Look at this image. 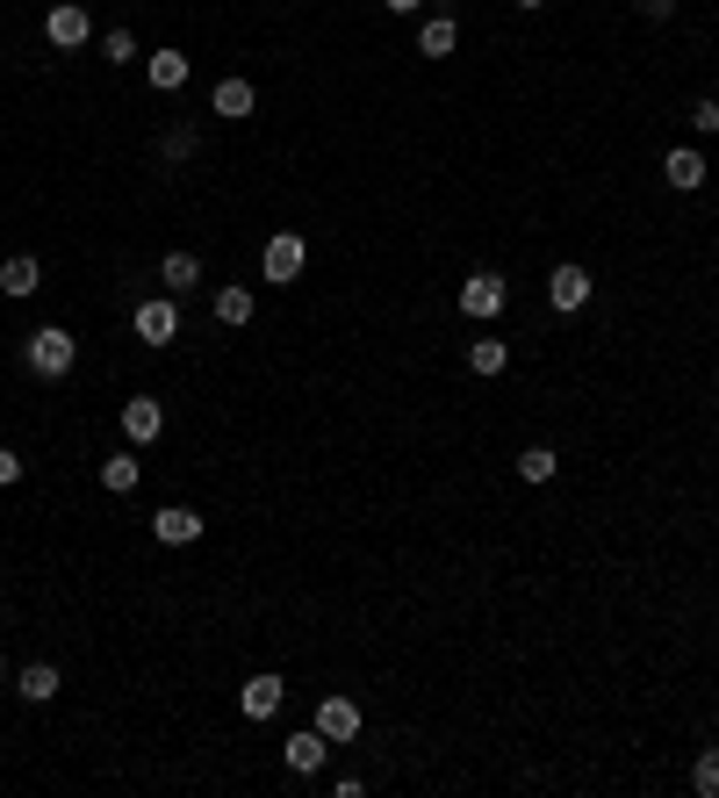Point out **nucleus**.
<instances>
[{"label":"nucleus","mask_w":719,"mask_h":798,"mask_svg":"<svg viewBox=\"0 0 719 798\" xmlns=\"http://www.w3.org/2000/svg\"><path fill=\"white\" fill-rule=\"evenodd\" d=\"M0 684H8V662H0Z\"/></svg>","instance_id":"obj_31"},{"label":"nucleus","mask_w":719,"mask_h":798,"mask_svg":"<svg viewBox=\"0 0 719 798\" xmlns=\"http://www.w3.org/2000/svg\"><path fill=\"white\" fill-rule=\"evenodd\" d=\"M144 482V468H137L130 453H116V460H101V489H116V497H130V489Z\"/></svg>","instance_id":"obj_19"},{"label":"nucleus","mask_w":719,"mask_h":798,"mask_svg":"<svg viewBox=\"0 0 719 798\" xmlns=\"http://www.w3.org/2000/svg\"><path fill=\"white\" fill-rule=\"evenodd\" d=\"M640 14H648V22H662V14H677V0H633Z\"/></svg>","instance_id":"obj_27"},{"label":"nucleus","mask_w":719,"mask_h":798,"mask_svg":"<svg viewBox=\"0 0 719 798\" xmlns=\"http://www.w3.org/2000/svg\"><path fill=\"white\" fill-rule=\"evenodd\" d=\"M381 8H389V14H418L425 0H381Z\"/></svg>","instance_id":"obj_29"},{"label":"nucleus","mask_w":719,"mask_h":798,"mask_svg":"<svg viewBox=\"0 0 719 798\" xmlns=\"http://www.w3.org/2000/svg\"><path fill=\"white\" fill-rule=\"evenodd\" d=\"M144 72H151V87H159V94H180V87H188V51H151Z\"/></svg>","instance_id":"obj_13"},{"label":"nucleus","mask_w":719,"mask_h":798,"mask_svg":"<svg viewBox=\"0 0 719 798\" xmlns=\"http://www.w3.org/2000/svg\"><path fill=\"white\" fill-rule=\"evenodd\" d=\"M159 281H166V288H173V296H188V288H194V281H202V259H194V252H166V267H159Z\"/></svg>","instance_id":"obj_18"},{"label":"nucleus","mask_w":719,"mask_h":798,"mask_svg":"<svg viewBox=\"0 0 719 798\" xmlns=\"http://www.w3.org/2000/svg\"><path fill=\"white\" fill-rule=\"evenodd\" d=\"M43 37H51L58 51H80V43L94 37V22H87V8H80V0H66V8H51V14H43Z\"/></svg>","instance_id":"obj_4"},{"label":"nucleus","mask_w":719,"mask_h":798,"mask_svg":"<svg viewBox=\"0 0 719 798\" xmlns=\"http://www.w3.org/2000/svg\"><path fill=\"white\" fill-rule=\"evenodd\" d=\"M691 791L698 798H719V748H706V756L691 762Z\"/></svg>","instance_id":"obj_23"},{"label":"nucleus","mask_w":719,"mask_h":798,"mask_svg":"<svg viewBox=\"0 0 719 798\" xmlns=\"http://www.w3.org/2000/svg\"><path fill=\"white\" fill-rule=\"evenodd\" d=\"M503 310V273H468V281H461V317H476V325H489V317H497Z\"/></svg>","instance_id":"obj_3"},{"label":"nucleus","mask_w":719,"mask_h":798,"mask_svg":"<svg viewBox=\"0 0 719 798\" xmlns=\"http://www.w3.org/2000/svg\"><path fill=\"white\" fill-rule=\"evenodd\" d=\"M547 302H555V310H583V302H590V273H583V267H555Z\"/></svg>","instance_id":"obj_12"},{"label":"nucleus","mask_w":719,"mask_h":798,"mask_svg":"<svg viewBox=\"0 0 719 798\" xmlns=\"http://www.w3.org/2000/svg\"><path fill=\"white\" fill-rule=\"evenodd\" d=\"M151 532H159V547H194L202 540V518H194L188 503H166V511L151 518Z\"/></svg>","instance_id":"obj_8"},{"label":"nucleus","mask_w":719,"mask_h":798,"mask_svg":"<svg viewBox=\"0 0 719 798\" xmlns=\"http://www.w3.org/2000/svg\"><path fill=\"white\" fill-rule=\"evenodd\" d=\"M14 690H22L29 705H51V698H58V669H51V662H29L22 677H14Z\"/></svg>","instance_id":"obj_17"},{"label":"nucleus","mask_w":719,"mask_h":798,"mask_svg":"<svg viewBox=\"0 0 719 798\" xmlns=\"http://www.w3.org/2000/svg\"><path fill=\"white\" fill-rule=\"evenodd\" d=\"M14 475H22V460H14L8 447H0V489H8V482H14Z\"/></svg>","instance_id":"obj_28"},{"label":"nucleus","mask_w":719,"mask_h":798,"mask_svg":"<svg viewBox=\"0 0 719 798\" xmlns=\"http://www.w3.org/2000/svg\"><path fill=\"white\" fill-rule=\"evenodd\" d=\"M159 432H166L159 403H151V396H130V403H122V439H130V447H151Z\"/></svg>","instance_id":"obj_7"},{"label":"nucleus","mask_w":719,"mask_h":798,"mask_svg":"<svg viewBox=\"0 0 719 798\" xmlns=\"http://www.w3.org/2000/svg\"><path fill=\"white\" fill-rule=\"evenodd\" d=\"M281 698H288V684L267 677V669H259V677H244V690H238L244 719H273V712H281Z\"/></svg>","instance_id":"obj_5"},{"label":"nucleus","mask_w":719,"mask_h":798,"mask_svg":"<svg viewBox=\"0 0 719 798\" xmlns=\"http://www.w3.org/2000/svg\"><path fill=\"white\" fill-rule=\"evenodd\" d=\"M217 325H252V288H217Z\"/></svg>","instance_id":"obj_20"},{"label":"nucleus","mask_w":719,"mask_h":798,"mask_svg":"<svg viewBox=\"0 0 719 798\" xmlns=\"http://www.w3.org/2000/svg\"><path fill=\"white\" fill-rule=\"evenodd\" d=\"M101 58H109V66H130V58H144V51H137L130 29H109V37H101Z\"/></svg>","instance_id":"obj_24"},{"label":"nucleus","mask_w":719,"mask_h":798,"mask_svg":"<svg viewBox=\"0 0 719 798\" xmlns=\"http://www.w3.org/2000/svg\"><path fill=\"white\" fill-rule=\"evenodd\" d=\"M555 468H561L555 447H526L518 453V475H526V482H555Z\"/></svg>","instance_id":"obj_22"},{"label":"nucleus","mask_w":719,"mask_h":798,"mask_svg":"<svg viewBox=\"0 0 719 798\" xmlns=\"http://www.w3.org/2000/svg\"><path fill=\"white\" fill-rule=\"evenodd\" d=\"M209 109H217V116H231V122H244V116L259 109L252 80H217V94H209Z\"/></svg>","instance_id":"obj_14"},{"label":"nucleus","mask_w":719,"mask_h":798,"mask_svg":"<svg viewBox=\"0 0 719 798\" xmlns=\"http://www.w3.org/2000/svg\"><path fill=\"white\" fill-rule=\"evenodd\" d=\"M159 159H194V130L188 122H173V130L159 137Z\"/></svg>","instance_id":"obj_25"},{"label":"nucleus","mask_w":719,"mask_h":798,"mask_svg":"<svg viewBox=\"0 0 719 798\" xmlns=\"http://www.w3.org/2000/svg\"><path fill=\"white\" fill-rule=\"evenodd\" d=\"M453 43H461V29H453V14H432V22L418 29V51H425V58H453Z\"/></svg>","instance_id":"obj_16"},{"label":"nucleus","mask_w":719,"mask_h":798,"mask_svg":"<svg viewBox=\"0 0 719 798\" xmlns=\"http://www.w3.org/2000/svg\"><path fill=\"white\" fill-rule=\"evenodd\" d=\"M37 281H43V267H37L29 252H14L8 267H0V296H14V302H22V296H37Z\"/></svg>","instance_id":"obj_15"},{"label":"nucleus","mask_w":719,"mask_h":798,"mask_svg":"<svg viewBox=\"0 0 719 798\" xmlns=\"http://www.w3.org/2000/svg\"><path fill=\"white\" fill-rule=\"evenodd\" d=\"M72 331L66 325H43V331H29V367H37L43 381H58V375H72Z\"/></svg>","instance_id":"obj_1"},{"label":"nucleus","mask_w":719,"mask_h":798,"mask_svg":"<svg viewBox=\"0 0 719 798\" xmlns=\"http://www.w3.org/2000/svg\"><path fill=\"white\" fill-rule=\"evenodd\" d=\"M302 259H310V245H302V230H273L267 252H259V267H267V281H296Z\"/></svg>","instance_id":"obj_2"},{"label":"nucleus","mask_w":719,"mask_h":798,"mask_svg":"<svg viewBox=\"0 0 719 798\" xmlns=\"http://www.w3.org/2000/svg\"><path fill=\"white\" fill-rule=\"evenodd\" d=\"M662 180H669V188H683V194H698V188H706V151H691V144L669 151V159H662Z\"/></svg>","instance_id":"obj_11"},{"label":"nucleus","mask_w":719,"mask_h":798,"mask_svg":"<svg viewBox=\"0 0 719 798\" xmlns=\"http://www.w3.org/2000/svg\"><path fill=\"white\" fill-rule=\"evenodd\" d=\"M317 734H324L331 748L353 741V734H360V705L353 698H324V705H317Z\"/></svg>","instance_id":"obj_10"},{"label":"nucleus","mask_w":719,"mask_h":798,"mask_svg":"<svg viewBox=\"0 0 719 798\" xmlns=\"http://www.w3.org/2000/svg\"><path fill=\"white\" fill-rule=\"evenodd\" d=\"M173 331H180V317H173V302H166V296L137 302V339H144V346H173Z\"/></svg>","instance_id":"obj_6"},{"label":"nucleus","mask_w":719,"mask_h":798,"mask_svg":"<svg viewBox=\"0 0 719 798\" xmlns=\"http://www.w3.org/2000/svg\"><path fill=\"white\" fill-rule=\"evenodd\" d=\"M691 122H698V130L712 137V130H719V101H698V109H691Z\"/></svg>","instance_id":"obj_26"},{"label":"nucleus","mask_w":719,"mask_h":798,"mask_svg":"<svg viewBox=\"0 0 719 798\" xmlns=\"http://www.w3.org/2000/svg\"><path fill=\"white\" fill-rule=\"evenodd\" d=\"M503 360H511V346H503V339H476V346H468V367H476V375H503Z\"/></svg>","instance_id":"obj_21"},{"label":"nucleus","mask_w":719,"mask_h":798,"mask_svg":"<svg viewBox=\"0 0 719 798\" xmlns=\"http://www.w3.org/2000/svg\"><path fill=\"white\" fill-rule=\"evenodd\" d=\"M518 8H547V0H518Z\"/></svg>","instance_id":"obj_30"},{"label":"nucleus","mask_w":719,"mask_h":798,"mask_svg":"<svg viewBox=\"0 0 719 798\" xmlns=\"http://www.w3.org/2000/svg\"><path fill=\"white\" fill-rule=\"evenodd\" d=\"M324 756H331L324 734H288V741H281V762H288L296 777H317V770H324Z\"/></svg>","instance_id":"obj_9"}]
</instances>
